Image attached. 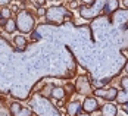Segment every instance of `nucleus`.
Here are the masks:
<instances>
[{
  "mask_svg": "<svg viewBox=\"0 0 128 116\" xmlns=\"http://www.w3.org/2000/svg\"><path fill=\"white\" fill-rule=\"evenodd\" d=\"M66 110H68V115L69 116H77L81 112V103L80 102H69Z\"/></svg>",
  "mask_w": 128,
  "mask_h": 116,
  "instance_id": "nucleus-9",
  "label": "nucleus"
},
{
  "mask_svg": "<svg viewBox=\"0 0 128 116\" xmlns=\"http://www.w3.org/2000/svg\"><path fill=\"white\" fill-rule=\"evenodd\" d=\"M84 1H87V3H91V0H84Z\"/></svg>",
  "mask_w": 128,
  "mask_h": 116,
  "instance_id": "nucleus-24",
  "label": "nucleus"
},
{
  "mask_svg": "<svg viewBox=\"0 0 128 116\" xmlns=\"http://www.w3.org/2000/svg\"><path fill=\"white\" fill-rule=\"evenodd\" d=\"M104 4H106V0H94V3H91L90 6H81L80 13L86 19L97 18L102 13H104Z\"/></svg>",
  "mask_w": 128,
  "mask_h": 116,
  "instance_id": "nucleus-2",
  "label": "nucleus"
},
{
  "mask_svg": "<svg viewBox=\"0 0 128 116\" xmlns=\"http://www.w3.org/2000/svg\"><path fill=\"white\" fill-rule=\"evenodd\" d=\"M77 116H90V115L87 113V112H80V113H78Z\"/></svg>",
  "mask_w": 128,
  "mask_h": 116,
  "instance_id": "nucleus-21",
  "label": "nucleus"
},
{
  "mask_svg": "<svg viewBox=\"0 0 128 116\" xmlns=\"http://www.w3.org/2000/svg\"><path fill=\"white\" fill-rule=\"evenodd\" d=\"M4 29H6V32H13V31L16 29V21L8 19V21H6V25H4Z\"/></svg>",
  "mask_w": 128,
  "mask_h": 116,
  "instance_id": "nucleus-13",
  "label": "nucleus"
},
{
  "mask_svg": "<svg viewBox=\"0 0 128 116\" xmlns=\"http://www.w3.org/2000/svg\"><path fill=\"white\" fill-rule=\"evenodd\" d=\"M125 71H127V72H128V62H127V63H125Z\"/></svg>",
  "mask_w": 128,
  "mask_h": 116,
  "instance_id": "nucleus-22",
  "label": "nucleus"
},
{
  "mask_svg": "<svg viewBox=\"0 0 128 116\" xmlns=\"http://www.w3.org/2000/svg\"><path fill=\"white\" fill-rule=\"evenodd\" d=\"M15 44L18 46L19 50H22V49H25V46H26V40L22 35H16L15 37Z\"/></svg>",
  "mask_w": 128,
  "mask_h": 116,
  "instance_id": "nucleus-12",
  "label": "nucleus"
},
{
  "mask_svg": "<svg viewBox=\"0 0 128 116\" xmlns=\"http://www.w3.org/2000/svg\"><path fill=\"white\" fill-rule=\"evenodd\" d=\"M10 0H0V6H3V4H8Z\"/></svg>",
  "mask_w": 128,
  "mask_h": 116,
  "instance_id": "nucleus-20",
  "label": "nucleus"
},
{
  "mask_svg": "<svg viewBox=\"0 0 128 116\" xmlns=\"http://www.w3.org/2000/svg\"><path fill=\"white\" fill-rule=\"evenodd\" d=\"M116 113H118V109H116V106L112 102H108V103L103 104V107H102L103 116H116Z\"/></svg>",
  "mask_w": 128,
  "mask_h": 116,
  "instance_id": "nucleus-7",
  "label": "nucleus"
},
{
  "mask_svg": "<svg viewBox=\"0 0 128 116\" xmlns=\"http://www.w3.org/2000/svg\"><path fill=\"white\" fill-rule=\"evenodd\" d=\"M16 28L21 32H30L34 28V18L30 15L28 10H22L16 16Z\"/></svg>",
  "mask_w": 128,
  "mask_h": 116,
  "instance_id": "nucleus-3",
  "label": "nucleus"
},
{
  "mask_svg": "<svg viewBox=\"0 0 128 116\" xmlns=\"http://www.w3.org/2000/svg\"><path fill=\"white\" fill-rule=\"evenodd\" d=\"M125 110H127V113H128V103L125 104Z\"/></svg>",
  "mask_w": 128,
  "mask_h": 116,
  "instance_id": "nucleus-23",
  "label": "nucleus"
},
{
  "mask_svg": "<svg viewBox=\"0 0 128 116\" xmlns=\"http://www.w3.org/2000/svg\"><path fill=\"white\" fill-rule=\"evenodd\" d=\"M10 112L13 116H31V110L22 107L18 102H12L10 104Z\"/></svg>",
  "mask_w": 128,
  "mask_h": 116,
  "instance_id": "nucleus-5",
  "label": "nucleus"
},
{
  "mask_svg": "<svg viewBox=\"0 0 128 116\" xmlns=\"http://www.w3.org/2000/svg\"><path fill=\"white\" fill-rule=\"evenodd\" d=\"M37 15H38V16H44V15H46V9L40 7V9H38V12H37Z\"/></svg>",
  "mask_w": 128,
  "mask_h": 116,
  "instance_id": "nucleus-18",
  "label": "nucleus"
},
{
  "mask_svg": "<svg viewBox=\"0 0 128 116\" xmlns=\"http://www.w3.org/2000/svg\"><path fill=\"white\" fill-rule=\"evenodd\" d=\"M65 94H66V93H65L64 87H53L50 96L53 97V99H56V100H62V99L65 97Z\"/></svg>",
  "mask_w": 128,
  "mask_h": 116,
  "instance_id": "nucleus-11",
  "label": "nucleus"
},
{
  "mask_svg": "<svg viewBox=\"0 0 128 116\" xmlns=\"http://www.w3.org/2000/svg\"><path fill=\"white\" fill-rule=\"evenodd\" d=\"M46 21L49 22V24H54V25H59V24H62L66 18H71L72 15L69 10H66L65 7L62 6H53L50 9H47L46 10Z\"/></svg>",
  "mask_w": 128,
  "mask_h": 116,
  "instance_id": "nucleus-1",
  "label": "nucleus"
},
{
  "mask_svg": "<svg viewBox=\"0 0 128 116\" xmlns=\"http://www.w3.org/2000/svg\"><path fill=\"white\" fill-rule=\"evenodd\" d=\"M118 6H119V1L118 0H106V4H104V13L106 15H110L115 10H118Z\"/></svg>",
  "mask_w": 128,
  "mask_h": 116,
  "instance_id": "nucleus-10",
  "label": "nucleus"
},
{
  "mask_svg": "<svg viewBox=\"0 0 128 116\" xmlns=\"http://www.w3.org/2000/svg\"><path fill=\"white\" fill-rule=\"evenodd\" d=\"M9 16H10V10H9V9H2V12H0V18L8 19Z\"/></svg>",
  "mask_w": 128,
  "mask_h": 116,
  "instance_id": "nucleus-16",
  "label": "nucleus"
},
{
  "mask_svg": "<svg viewBox=\"0 0 128 116\" xmlns=\"http://www.w3.org/2000/svg\"><path fill=\"white\" fill-rule=\"evenodd\" d=\"M82 109H84V112H87V113L96 112V110L99 109V103H97V100H96V99H93V97H87V99L84 100Z\"/></svg>",
  "mask_w": 128,
  "mask_h": 116,
  "instance_id": "nucleus-6",
  "label": "nucleus"
},
{
  "mask_svg": "<svg viewBox=\"0 0 128 116\" xmlns=\"http://www.w3.org/2000/svg\"><path fill=\"white\" fill-rule=\"evenodd\" d=\"M6 21H8V19H4V18H0V25H6Z\"/></svg>",
  "mask_w": 128,
  "mask_h": 116,
  "instance_id": "nucleus-19",
  "label": "nucleus"
},
{
  "mask_svg": "<svg viewBox=\"0 0 128 116\" xmlns=\"http://www.w3.org/2000/svg\"><path fill=\"white\" fill-rule=\"evenodd\" d=\"M84 87H86V85H84V82H82V77L80 78V79H78V90L81 91V94H84ZM90 85H87V94H88L90 93Z\"/></svg>",
  "mask_w": 128,
  "mask_h": 116,
  "instance_id": "nucleus-15",
  "label": "nucleus"
},
{
  "mask_svg": "<svg viewBox=\"0 0 128 116\" xmlns=\"http://www.w3.org/2000/svg\"><path fill=\"white\" fill-rule=\"evenodd\" d=\"M114 22L115 24L128 22V10H115L114 12Z\"/></svg>",
  "mask_w": 128,
  "mask_h": 116,
  "instance_id": "nucleus-8",
  "label": "nucleus"
},
{
  "mask_svg": "<svg viewBox=\"0 0 128 116\" xmlns=\"http://www.w3.org/2000/svg\"><path fill=\"white\" fill-rule=\"evenodd\" d=\"M116 96H118V91L115 88H110V90L106 91V94H104V99L108 100V102H112V100H115Z\"/></svg>",
  "mask_w": 128,
  "mask_h": 116,
  "instance_id": "nucleus-14",
  "label": "nucleus"
},
{
  "mask_svg": "<svg viewBox=\"0 0 128 116\" xmlns=\"http://www.w3.org/2000/svg\"><path fill=\"white\" fill-rule=\"evenodd\" d=\"M94 94H96L97 97H103V99H104V94H106V90H102V88H97V90H94Z\"/></svg>",
  "mask_w": 128,
  "mask_h": 116,
  "instance_id": "nucleus-17",
  "label": "nucleus"
},
{
  "mask_svg": "<svg viewBox=\"0 0 128 116\" xmlns=\"http://www.w3.org/2000/svg\"><path fill=\"white\" fill-rule=\"evenodd\" d=\"M121 85H122V93H118L115 100L118 102V104H127L128 103V77L122 78Z\"/></svg>",
  "mask_w": 128,
  "mask_h": 116,
  "instance_id": "nucleus-4",
  "label": "nucleus"
}]
</instances>
